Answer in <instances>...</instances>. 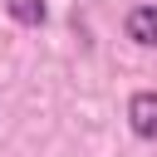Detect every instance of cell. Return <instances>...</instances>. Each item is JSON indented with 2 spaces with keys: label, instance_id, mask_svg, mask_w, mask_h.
I'll return each instance as SVG.
<instances>
[{
  "label": "cell",
  "instance_id": "6da1fadb",
  "mask_svg": "<svg viewBox=\"0 0 157 157\" xmlns=\"http://www.w3.org/2000/svg\"><path fill=\"white\" fill-rule=\"evenodd\" d=\"M128 128L147 142H157V88H137L128 98Z\"/></svg>",
  "mask_w": 157,
  "mask_h": 157
},
{
  "label": "cell",
  "instance_id": "7a4b0ae2",
  "mask_svg": "<svg viewBox=\"0 0 157 157\" xmlns=\"http://www.w3.org/2000/svg\"><path fill=\"white\" fill-rule=\"evenodd\" d=\"M123 29H128V39H132V44L152 49V44H157V5H132V10H128V20H123Z\"/></svg>",
  "mask_w": 157,
  "mask_h": 157
},
{
  "label": "cell",
  "instance_id": "3957f363",
  "mask_svg": "<svg viewBox=\"0 0 157 157\" xmlns=\"http://www.w3.org/2000/svg\"><path fill=\"white\" fill-rule=\"evenodd\" d=\"M5 10H10V20L15 25H29V29H39L44 25V0H5Z\"/></svg>",
  "mask_w": 157,
  "mask_h": 157
}]
</instances>
